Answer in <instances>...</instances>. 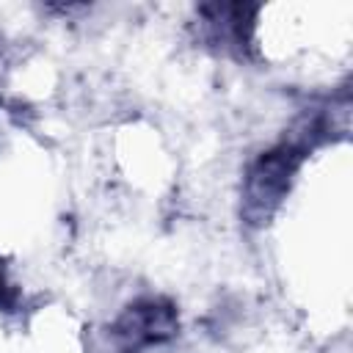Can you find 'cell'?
<instances>
[{
	"instance_id": "obj_1",
	"label": "cell",
	"mask_w": 353,
	"mask_h": 353,
	"mask_svg": "<svg viewBox=\"0 0 353 353\" xmlns=\"http://www.w3.org/2000/svg\"><path fill=\"white\" fill-rule=\"evenodd\" d=\"M301 157H303V143L301 141H284L268 152H262L245 171L243 179V215L262 226L268 223L281 201L287 199L295 174L301 168Z\"/></svg>"
},
{
	"instance_id": "obj_2",
	"label": "cell",
	"mask_w": 353,
	"mask_h": 353,
	"mask_svg": "<svg viewBox=\"0 0 353 353\" xmlns=\"http://www.w3.org/2000/svg\"><path fill=\"white\" fill-rule=\"evenodd\" d=\"M176 312L163 298H141L130 303L116 320V336L130 353L163 345L176 334Z\"/></svg>"
}]
</instances>
